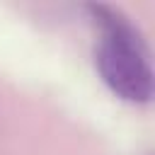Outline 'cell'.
I'll return each instance as SVG.
<instances>
[{
  "label": "cell",
  "mask_w": 155,
  "mask_h": 155,
  "mask_svg": "<svg viewBox=\"0 0 155 155\" xmlns=\"http://www.w3.org/2000/svg\"><path fill=\"white\" fill-rule=\"evenodd\" d=\"M87 12L99 24V41L94 46L99 78L116 97L133 104H148L153 99L155 80L150 48L140 29L119 7L104 2L87 5Z\"/></svg>",
  "instance_id": "obj_1"
}]
</instances>
